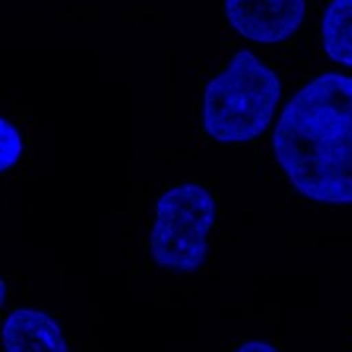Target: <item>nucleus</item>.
Returning a JSON list of instances; mask_svg holds the SVG:
<instances>
[{"instance_id": "20e7f679", "label": "nucleus", "mask_w": 352, "mask_h": 352, "mask_svg": "<svg viewBox=\"0 0 352 352\" xmlns=\"http://www.w3.org/2000/svg\"><path fill=\"white\" fill-rule=\"evenodd\" d=\"M224 14L241 38L275 46L299 32L307 0H224Z\"/></svg>"}, {"instance_id": "f03ea898", "label": "nucleus", "mask_w": 352, "mask_h": 352, "mask_svg": "<svg viewBox=\"0 0 352 352\" xmlns=\"http://www.w3.org/2000/svg\"><path fill=\"white\" fill-rule=\"evenodd\" d=\"M283 83L252 50H238L204 87L202 127L220 144L250 143L275 119Z\"/></svg>"}, {"instance_id": "f257e3e1", "label": "nucleus", "mask_w": 352, "mask_h": 352, "mask_svg": "<svg viewBox=\"0 0 352 352\" xmlns=\"http://www.w3.org/2000/svg\"><path fill=\"white\" fill-rule=\"evenodd\" d=\"M275 162L317 204H352V78L324 72L305 83L273 129Z\"/></svg>"}, {"instance_id": "7ed1b4c3", "label": "nucleus", "mask_w": 352, "mask_h": 352, "mask_svg": "<svg viewBox=\"0 0 352 352\" xmlns=\"http://www.w3.org/2000/svg\"><path fill=\"white\" fill-rule=\"evenodd\" d=\"M216 212L214 196L196 182L168 188L157 200L148 236L153 261L166 272H198L208 259V236Z\"/></svg>"}, {"instance_id": "1a4fd4ad", "label": "nucleus", "mask_w": 352, "mask_h": 352, "mask_svg": "<svg viewBox=\"0 0 352 352\" xmlns=\"http://www.w3.org/2000/svg\"><path fill=\"white\" fill-rule=\"evenodd\" d=\"M4 299H6V283L4 279L0 281V305H4Z\"/></svg>"}, {"instance_id": "39448f33", "label": "nucleus", "mask_w": 352, "mask_h": 352, "mask_svg": "<svg viewBox=\"0 0 352 352\" xmlns=\"http://www.w3.org/2000/svg\"><path fill=\"white\" fill-rule=\"evenodd\" d=\"M4 352H67V340L60 322L46 311L20 307L2 322Z\"/></svg>"}, {"instance_id": "0eeeda50", "label": "nucleus", "mask_w": 352, "mask_h": 352, "mask_svg": "<svg viewBox=\"0 0 352 352\" xmlns=\"http://www.w3.org/2000/svg\"><path fill=\"white\" fill-rule=\"evenodd\" d=\"M24 153V141L22 135L6 117L0 119V170L6 173L16 164Z\"/></svg>"}, {"instance_id": "423d86ee", "label": "nucleus", "mask_w": 352, "mask_h": 352, "mask_svg": "<svg viewBox=\"0 0 352 352\" xmlns=\"http://www.w3.org/2000/svg\"><path fill=\"white\" fill-rule=\"evenodd\" d=\"M322 52L331 62L352 69V0H331L320 18Z\"/></svg>"}, {"instance_id": "6e6552de", "label": "nucleus", "mask_w": 352, "mask_h": 352, "mask_svg": "<svg viewBox=\"0 0 352 352\" xmlns=\"http://www.w3.org/2000/svg\"><path fill=\"white\" fill-rule=\"evenodd\" d=\"M238 352H275L277 349L267 340H245L236 349Z\"/></svg>"}]
</instances>
